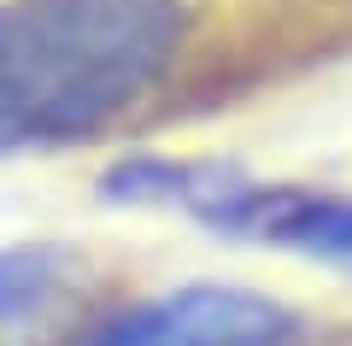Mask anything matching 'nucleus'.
<instances>
[{
    "mask_svg": "<svg viewBox=\"0 0 352 346\" xmlns=\"http://www.w3.org/2000/svg\"><path fill=\"white\" fill-rule=\"evenodd\" d=\"M194 217L217 235L264 241V247L317 259L329 270H352V199L346 194H311V188H258L235 176L217 188Z\"/></svg>",
    "mask_w": 352,
    "mask_h": 346,
    "instance_id": "nucleus-3",
    "label": "nucleus"
},
{
    "mask_svg": "<svg viewBox=\"0 0 352 346\" xmlns=\"http://www.w3.org/2000/svg\"><path fill=\"white\" fill-rule=\"evenodd\" d=\"M100 276L71 247L0 252V346H65L94 311Z\"/></svg>",
    "mask_w": 352,
    "mask_h": 346,
    "instance_id": "nucleus-4",
    "label": "nucleus"
},
{
    "mask_svg": "<svg viewBox=\"0 0 352 346\" xmlns=\"http://www.w3.org/2000/svg\"><path fill=\"white\" fill-rule=\"evenodd\" d=\"M182 0H18L0 12V153L82 141L164 83Z\"/></svg>",
    "mask_w": 352,
    "mask_h": 346,
    "instance_id": "nucleus-1",
    "label": "nucleus"
},
{
    "mask_svg": "<svg viewBox=\"0 0 352 346\" xmlns=\"http://www.w3.org/2000/svg\"><path fill=\"white\" fill-rule=\"evenodd\" d=\"M294 317L252 288H176V294L135 305L129 317L106 323L82 346H288Z\"/></svg>",
    "mask_w": 352,
    "mask_h": 346,
    "instance_id": "nucleus-2",
    "label": "nucleus"
},
{
    "mask_svg": "<svg viewBox=\"0 0 352 346\" xmlns=\"http://www.w3.org/2000/svg\"><path fill=\"white\" fill-rule=\"evenodd\" d=\"M235 164H176L159 159V153H129L118 159L112 171L100 176V199L112 206H182V211H200L217 188L235 182Z\"/></svg>",
    "mask_w": 352,
    "mask_h": 346,
    "instance_id": "nucleus-5",
    "label": "nucleus"
}]
</instances>
